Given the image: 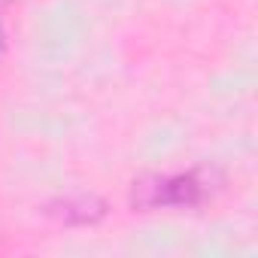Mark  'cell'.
Here are the masks:
<instances>
[{"label": "cell", "mask_w": 258, "mask_h": 258, "mask_svg": "<svg viewBox=\"0 0 258 258\" xmlns=\"http://www.w3.org/2000/svg\"><path fill=\"white\" fill-rule=\"evenodd\" d=\"M43 213L61 225H94L106 216V201H100L94 195H70V198L49 201L43 207Z\"/></svg>", "instance_id": "cell-2"}, {"label": "cell", "mask_w": 258, "mask_h": 258, "mask_svg": "<svg viewBox=\"0 0 258 258\" xmlns=\"http://www.w3.org/2000/svg\"><path fill=\"white\" fill-rule=\"evenodd\" d=\"M4 49H7V37H4V22H0V58H4Z\"/></svg>", "instance_id": "cell-3"}, {"label": "cell", "mask_w": 258, "mask_h": 258, "mask_svg": "<svg viewBox=\"0 0 258 258\" xmlns=\"http://www.w3.org/2000/svg\"><path fill=\"white\" fill-rule=\"evenodd\" d=\"M213 191V173L182 170V173H146L131 185V207L137 210H185L201 207Z\"/></svg>", "instance_id": "cell-1"}]
</instances>
